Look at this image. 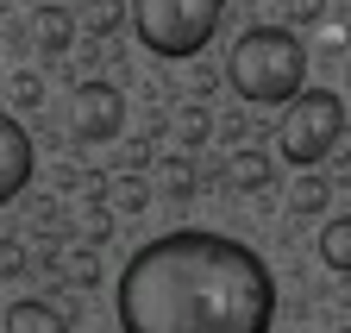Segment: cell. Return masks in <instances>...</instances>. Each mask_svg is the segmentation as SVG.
<instances>
[{"label": "cell", "instance_id": "6da1fadb", "mask_svg": "<svg viewBox=\"0 0 351 333\" xmlns=\"http://www.w3.org/2000/svg\"><path fill=\"white\" fill-rule=\"evenodd\" d=\"M113 314L119 333H270L276 277L232 233L176 227L125 258Z\"/></svg>", "mask_w": 351, "mask_h": 333}, {"label": "cell", "instance_id": "7a4b0ae2", "mask_svg": "<svg viewBox=\"0 0 351 333\" xmlns=\"http://www.w3.org/2000/svg\"><path fill=\"white\" fill-rule=\"evenodd\" d=\"M226 76H232L239 101H251V107H289L307 89V45L289 25H251V32H239V45L226 57Z\"/></svg>", "mask_w": 351, "mask_h": 333}, {"label": "cell", "instance_id": "3957f363", "mask_svg": "<svg viewBox=\"0 0 351 333\" xmlns=\"http://www.w3.org/2000/svg\"><path fill=\"white\" fill-rule=\"evenodd\" d=\"M226 0H132V32L163 63H189L213 45Z\"/></svg>", "mask_w": 351, "mask_h": 333}, {"label": "cell", "instance_id": "277c9868", "mask_svg": "<svg viewBox=\"0 0 351 333\" xmlns=\"http://www.w3.org/2000/svg\"><path fill=\"white\" fill-rule=\"evenodd\" d=\"M345 139V101L332 89H301L282 107V126H276V151L295 163V170H314L320 157H332Z\"/></svg>", "mask_w": 351, "mask_h": 333}, {"label": "cell", "instance_id": "5b68a950", "mask_svg": "<svg viewBox=\"0 0 351 333\" xmlns=\"http://www.w3.org/2000/svg\"><path fill=\"white\" fill-rule=\"evenodd\" d=\"M63 126H69V139H82V145L119 139V126H125V95L113 89V82H75L69 101H63Z\"/></svg>", "mask_w": 351, "mask_h": 333}, {"label": "cell", "instance_id": "8992f818", "mask_svg": "<svg viewBox=\"0 0 351 333\" xmlns=\"http://www.w3.org/2000/svg\"><path fill=\"white\" fill-rule=\"evenodd\" d=\"M32 163H38V151H32L25 126H19L13 113H0V207L25 195V183H32Z\"/></svg>", "mask_w": 351, "mask_h": 333}, {"label": "cell", "instance_id": "52a82bcc", "mask_svg": "<svg viewBox=\"0 0 351 333\" xmlns=\"http://www.w3.org/2000/svg\"><path fill=\"white\" fill-rule=\"evenodd\" d=\"M0 327H7V333H69V314L25 296V302H13L7 314H0Z\"/></svg>", "mask_w": 351, "mask_h": 333}, {"label": "cell", "instance_id": "ba28073f", "mask_svg": "<svg viewBox=\"0 0 351 333\" xmlns=\"http://www.w3.org/2000/svg\"><path fill=\"white\" fill-rule=\"evenodd\" d=\"M32 38H38V51H44V57H63V51L75 45V13H63V7H51V0H44Z\"/></svg>", "mask_w": 351, "mask_h": 333}, {"label": "cell", "instance_id": "9c48e42d", "mask_svg": "<svg viewBox=\"0 0 351 333\" xmlns=\"http://www.w3.org/2000/svg\"><path fill=\"white\" fill-rule=\"evenodd\" d=\"M320 264L339 271V277H351V214H332L320 227Z\"/></svg>", "mask_w": 351, "mask_h": 333}, {"label": "cell", "instance_id": "30bf717a", "mask_svg": "<svg viewBox=\"0 0 351 333\" xmlns=\"http://www.w3.org/2000/svg\"><path fill=\"white\" fill-rule=\"evenodd\" d=\"M75 25L95 38H113L125 25V0H75Z\"/></svg>", "mask_w": 351, "mask_h": 333}, {"label": "cell", "instance_id": "8fae6325", "mask_svg": "<svg viewBox=\"0 0 351 333\" xmlns=\"http://www.w3.org/2000/svg\"><path fill=\"white\" fill-rule=\"evenodd\" d=\"M226 183L232 189H263V183H270V157H263V151H232L226 157Z\"/></svg>", "mask_w": 351, "mask_h": 333}, {"label": "cell", "instance_id": "7c38bea8", "mask_svg": "<svg viewBox=\"0 0 351 333\" xmlns=\"http://www.w3.org/2000/svg\"><path fill=\"white\" fill-rule=\"evenodd\" d=\"M207 133H213V107L207 101H182L176 107V139L182 145H207Z\"/></svg>", "mask_w": 351, "mask_h": 333}, {"label": "cell", "instance_id": "4fadbf2b", "mask_svg": "<svg viewBox=\"0 0 351 333\" xmlns=\"http://www.w3.org/2000/svg\"><path fill=\"white\" fill-rule=\"evenodd\" d=\"M157 189H163V195H189V189H195L189 157H163V163H157Z\"/></svg>", "mask_w": 351, "mask_h": 333}, {"label": "cell", "instance_id": "5bb4252c", "mask_svg": "<svg viewBox=\"0 0 351 333\" xmlns=\"http://www.w3.org/2000/svg\"><path fill=\"white\" fill-rule=\"evenodd\" d=\"M326 195H332V183H326V176H301V183H295V214H320Z\"/></svg>", "mask_w": 351, "mask_h": 333}, {"label": "cell", "instance_id": "9a60e30c", "mask_svg": "<svg viewBox=\"0 0 351 333\" xmlns=\"http://www.w3.org/2000/svg\"><path fill=\"white\" fill-rule=\"evenodd\" d=\"M69 283H82V289L101 283V258H95V252H75V258H69Z\"/></svg>", "mask_w": 351, "mask_h": 333}, {"label": "cell", "instance_id": "2e32d148", "mask_svg": "<svg viewBox=\"0 0 351 333\" xmlns=\"http://www.w3.org/2000/svg\"><path fill=\"white\" fill-rule=\"evenodd\" d=\"M282 13H289V25H314L326 13V0H282Z\"/></svg>", "mask_w": 351, "mask_h": 333}, {"label": "cell", "instance_id": "e0dca14e", "mask_svg": "<svg viewBox=\"0 0 351 333\" xmlns=\"http://www.w3.org/2000/svg\"><path fill=\"white\" fill-rule=\"evenodd\" d=\"M13 101H19V107H38V101H44V82H38V76H13Z\"/></svg>", "mask_w": 351, "mask_h": 333}, {"label": "cell", "instance_id": "ac0fdd59", "mask_svg": "<svg viewBox=\"0 0 351 333\" xmlns=\"http://www.w3.org/2000/svg\"><path fill=\"white\" fill-rule=\"evenodd\" d=\"M145 195H151L145 183H125V189H119V201H125V207H145Z\"/></svg>", "mask_w": 351, "mask_h": 333}, {"label": "cell", "instance_id": "d6986e66", "mask_svg": "<svg viewBox=\"0 0 351 333\" xmlns=\"http://www.w3.org/2000/svg\"><path fill=\"white\" fill-rule=\"evenodd\" d=\"M25 264V252H19V245H0V271H19Z\"/></svg>", "mask_w": 351, "mask_h": 333}, {"label": "cell", "instance_id": "ffe728a7", "mask_svg": "<svg viewBox=\"0 0 351 333\" xmlns=\"http://www.w3.org/2000/svg\"><path fill=\"white\" fill-rule=\"evenodd\" d=\"M25 7H44V0H25Z\"/></svg>", "mask_w": 351, "mask_h": 333}, {"label": "cell", "instance_id": "44dd1931", "mask_svg": "<svg viewBox=\"0 0 351 333\" xmlns=\"http://www.w3.org/2000/svg\"><path fill=\"white\" fill-rule=\"evenodd\" d=\"M345 13H351V0H345Z\"/></svg>", "mask_w": 351, "mask_h": 333}]
</instances>
